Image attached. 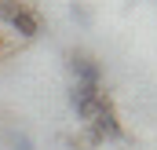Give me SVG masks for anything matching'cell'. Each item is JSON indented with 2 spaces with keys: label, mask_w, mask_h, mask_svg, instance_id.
I'll return each mask as SVG.
<instances>
[{
  "label": "cell",
  "mask_w": 157,
  "mask_h": 150,
  "mask_svg": "<svg viewBox=\"0 0 157 150\" xmlns=\"http://www.w3.org/2000/svg\"><path fill=\"white\" fill-rule=\"evenodd\" d=\"M84 128H91L102 143H106V139H124V128H121V117H117V110H113V99H110V95H102L95 117H91Z\"/></svg>",
  "instance_id": "cell-1"
},
{
  "label": "cell",
  "mask_w": 157,
  "mask_h": 150,
  "mask_svg": "<svg viewBox=\"0 0 157 150\" xmlns=\"http://www.w3.org/2000/svg\"><path fill=\"white\" fill-rule=\"evenodd\" d=\"M102 95H106L102 84H73V88H70V110L88 124V121L95 117V110H99Z\"/></svg>",
  "instance_id": "cell-2"
},
{
  "label": "cell",
  "mask_w": 157,
  "mask_h": 150,
  "mask_svg": "<svg viewBox=\"0 0 157 150\" xmlns=\"http://www.w3.org/2000/svg\"><path fill=\"white\" fill-rule=\"evenodd\" d=\"M4 22L11 26V33H15L18 40H33V37L40 33V15L29 7V4H18V7H11Z\"/></svg>",
  "instance_id": "cell-3"
},
{
  "label": "cell",
  "mask_w": 157,
  "mask_h": 150,
  "mask_svg": "<svg viewBox=\"0 0 157 150\" xmlns=\"http://www.w3.org/2000/svg\"><path fill=\"white\" fill-rule=\"evenodd\" d=\"M66 66H70V73L77 77V84H102V66L88 51H70L66 55Z\"/></svg>",
  "instance_id": "cell-4"
},
{
  "label": "cell",
  "mask_w": 157,
  "mask_h": 150,
  "mask_svg": "<svg viewBox=\"0 0 157 150\" xmlns=\"http://www.w3.org/2000/svg\"><path fill=\"white\" fill-rule=\"evenodd\" d=\"M70 18L80 22V26H91V7H88L84 0H73V4H70Z\"/></svg>",
  "instance_id": "cell-5"
},
{
  "label": "cell",
  "mask_w": 157,
  "mask_h": 150,
  "mask_svg": "<svg viewBox=\"0 0 157 150\" xmlns=\"http://www.w3.org/2000/svg\"><path fill=\"white\" fill-rule=\"evenodd\" d=\"M7 143H11V150H33V139H29L26 132H11Z\"/></svg>",
  "instance_id": "cell-6"
},
{
  "label": "cell",
  "mask_w": 157,
  "mask_h": 150,
  "mask_svg": "<svg viewBox=\"0 0 157 150\" xmlns=\"http://www.w3.org/2000/svg\"><path fill=\"white\" fill-rule=\"evenodd\" d=\"M18 4H22V0H0V18H7V11L18 7Z\"/></svg>",
  "instance_id": "cell-7"
}]
</instances>
